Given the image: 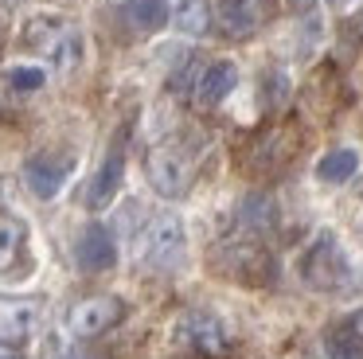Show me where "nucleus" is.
<instances>
[{"label":"nucleus","mask_w":363,"mask_h":359,"mask_svg":"<svg viewBox=\"0 0 363 359\" xmlns=\"http://www.w3.org/2000/svg\"><path fill=\"white\" fill-rule=\"evenodd\" d=\"M74 262H79V270H86V273H106V270H113V262H118V242H113V234L106 231L102 223H90L86 231L79 234Z\"/></svg>","instance_id":"nucleus-13"},{"label":"nucleus","mask_w":363,"mask_h":359,"mask_svg":"<svg viewBox=\"0 0 363 359\" xmlns=\"http://www.w3.org/2000/svg\"><path fill=\"white\" fill-rule=\"evenodd\" d=\"M113 4H129V0H113Z\"/></svg>","instance_id":"nucleus-25"},{"label":"nucleus","mask_w":363,"mask_h":359,"mask_svg":"<svg viewBox=\"0 0 363 359\" xmlns=\"http://www.w3.org/2000/svg\"><path fill=\"white\" fill-rule=\"evenodd\" d=\"M24 43L32 47L35 55L51 62L59 74H71L74 67L86 55V43H82V31L74 28L63 16H35V20L24 23Z\"/></svg>","instance_id":"nucleus-1"},{"label":"nucleus","mask_w":363,"mask_h":359,"mask_svg":"<svg viewBox=\"0 0 363 359\" xmlns=\"http://www.w3.org/2000/svg\"><path fill=\"white\" fill-rule=\"evenodd\" d=\"M9 82H12V90H40V86L48 82V74H43L40 67H12Z\"/></svg>","instance_id":"nucleus-21"},{"label":"nucleus","mask_w":363,"mask_h":359,"mask_svg":"<svg viewBox=\"0 0 363 359\" xmlns=\"http://www.w3.org/2000/svg\"><path fill=\"white\" fill-rule=\"evenodd\" d=\"M145 172H149V184L157 187V195L180 199V195H188L191 180H196V156L180 140H168V145H157L149 153Z\"/></svg>","instance_id":"nucleus-5"},{"label":"nucleus","mask_w":363,"mask_h":359,"mask_svg":"<svg viewBox=\"0 0 363 359\" xmlns=\"http://www.w3.org/2000/svg\"><path fill=\"white\" fill-rule=\"evenodd\" d=\"M293 153H297V129H293V125H269V129L258 133V137L250 140V148H246V172L269 176V172L285 168V164L293 160Z\"/></svg>","instance_id":"nucleus-8"},{"label":"nucleus","mask_w":363,"mask_h":359,"mask_svg":"<svg viewBox=\"0 0 363 359\" xmlns=\"http://www.w3.org/2000/svg\"><path fill=\"white\" fill-rule=\"evenodd\" d=\"M172 340L180 343L184 351L203 355V359H227L230 348H235L227 324H223L215 312H184L172 328Z\"/></svg>","instance_id":"nucleus-6"},{"label":"nucleus","mask_w":363,"mask_h":359,"mask_svg":"<svg viewBox=\"0 0 363 359\" xmlns=\"http://www.w3.org/2000/svg\"><path fill=\"white\" fill-rule=\"evenodd\" d=\"M121 180H125V145H113L110 153H106V160L98 164L94 180H90L86 187V207L90 211H106L113 203V195L121 192Z\"/></svg>","instance_id":"nucleus-12"},{"label":"nucleus","mask_w":363,"mask_h":359,"mask_svg":"<svg viewBox=\"0 0 363 359\" xmlns=\"http://www.w3.org/2000/svg\"><path fill=\"white\" fill-rule=\"evenodd\" d=\"M71 168H74V160L63 153H35V156H28V164H24V184L32 187L35 199H55V195L63 192Z\"/></svg>","instance_id":"nucleus-10"},{"label":"nucleus","mask_w":363,"mask_h":359,"mask_svg":"<svg viewBox=\"0 0 363 359\" xmlns=\"http://www.w3.org/2000/svg\"><path fill=\"white\" fill-rule=\"evenodd\" d=\"M40 324V304L20 297H0V343H24Z\"/></svg>","instance_id":"nucleus-14"},{"label":"nucleus","mask_w":363,"mask_h":359,"mask_svg":"<svg viewBox=\"0 0 363 359\" xmlns=\"http://www.w3.org/2000/svg\"><path fill=\"white\" fill-rule=\"evenodd\" d=\"M344 328H347V332H352L355 340L363 343V309H359V312H352V316H347V324H344Z\"/></svg>","instance_id":"nucleus-22"},{"label":"nucleus","mask_w":363,"mask_h":359,"mask_svg":"<svg viewBox=\"0 0 363 359\" xmlns=\"http://www.w3.org/2000/svg\"><path fill=\"white\" fill-rule=\"evenodd\" d=\"M125 8L137 31H160L168 23V0H129Z\"/></svg>","instance_id":"nucleus-19"},{"label":"nucleus","mask_w":363,"mask_h":359,"mask_svg":"<svg viewBox=\"0 0 363 359\" xmlns=\"http://www.w3.org/2000/svg\"><path fill=\"white\" fill-rule=\"evenodd\" d=\"M0 359H20V355H16V351H12V348H9V343H0Z\"/></svg>","instance_id":"nucleus-23"},{"label":"nucleus","mask_w":363,"mask_h":359,"mask_svg":"<svg viewBox=\"0 0 363 359\" xmlns=\"http://www.w3.org/2000/svg\"><path fill=\"white\" fill-rule=\"evenodd\" d=\"M121 316H125L121 297L94 293V297H82L79 304H71V312H67V328H71V336H79V340H94V336L110 332L113 324H121Z\"/></svg>","instance_id":"nucleus-7"},{"label":"nucleus","mask_w":363,"mask_h":359,"mask_svg":"<svg viewBox=\"0 0 363 359\" xmlns=\"http://www.w3.org/2000/svg\"><path fill=\"white\" fill-rule=\"evenodd\" d=\"M297 273H301V281H305L308 289H316V293H340V289L352 281V262H347L344 246L324 231L301 250Z\"/></svg>","instance_id":"nucleus-3"},{"label":"nucleus","mask_w":363,"mask_h":359,"mask_svg":"<svg viewBox=\"0 0 363 359\" xmlns=\"http://www.w3.org/2000/svg\"><path fill=\"white\" fill-rule=\"evenodd\" d=\"M277 16V0H219L215 20L227 39H250Z\"/></svg>","instance_id":"nucleus-9"},{"label":"nucleus","mask_w":363,"mask_h":359,"mask_svg":"<svg viewBox=\"0 0 363 359\" xmlns=\"http://www.w3.org/2000/svg\"><path fill=\"white\" fill-rule=\"evenodd\" d=\"M324 355L328 359H363V343L347 328H336V332L324 336Z\"/></svg>","instance_id":"nucleus-20"},{"label":"nucleus","mask_w":363,"mask_h":359,"mask_svg":"<svg viewBox=\"0 0 363 359\" xmlns=\"http://www.w3.org/2000/svg\"><path fill=\"white\" fill-rule=\"evenodd\" d=\"M67 359H102V355H67Z\"/></svg>","instance_id":"nucleus-24"},{"label":"nucleus","mask_w":363,"mask_h":359,"mask_svg":"<svg viewBox=\"0 0 363 359\" xmlns=\"http://www.w3.org/2000/svg\"><path fill=\"white\" fill-rule=\"evenodd\" d=\"M211 4L207 0H168V20L176 23V31H184V35H207V28H211Z\"/></svg>","instance_id":"nucleus-15"},{"label":"nucleus","mask_w":363,"mask_h":359,"mask_svg":"<svg viewBox=\"0 0 363 359\" xmlns=\"http://www.w3.org/2000/svg\"><path fill=\"white\" fill-rule=\"evenodd\" d=\"M238 86V67L230 59H215L207 62L203 70L196 74V86H191V98H196L199 109H215L235 94Z\"/></svg>","instance_id":"nucleus-11"},{"label":"nucleus","mask_w":363,"mask_h":359,"mask_svg":"<svg viewBox=\"0 0 363 359\" xmlns=\"http://www.w3.org/2000/svg\"><path fill=\"white\" fill-rule=\"evenodd\" d=\"M274 223H277V203L266 192H254L238 203V226L242 231L262 234V231H274Z\"/></svg>","instance_id":"nucleus-16"},{"label":"nucleus","mask_w":363,"mask_h":359,"mask_svg":"<svg viewBox=\"0 0 363 359\" xmlns=\"http://www.w3.org/2000/svg\"><path fill=\"white\" fill-rule=\"evenodd\" d=\"M359 172V153L355 148H332L316 160V180L320 184H347Z\"/></svg>","instance_id":"nucleus-17"},{"label":"nucleus","mask_w":363,"mask_h":359,"mask_svg":"<svg viewBox=\"0 0 363 359\" xmlns=\"http://www.w3.org/2000/svg\"><path fill=\"white\" fill-rule=\"evenodd\" d=\"M211 265H215V273H223L227 281L250 285V289H262L277 277L274 254H269L258 238H230V242H223V246H215Z\"/></svg>","instance_id":"nucleus-2"},{"label":"nucleus","mask_w":363,"mask_h":359,"mask_svg":"<svg viewBox=\"0 0 363 359\" xmlns=\"http://www.w3.org/2000/svg\"><path fill=\"white\" fill-rule=\"evenodd\" d=\"M188 254V226L176 211H160L149 219L141 234V258L152 270H176Z\"/></svg>","instance_id":"nucleus-4"},{"label":"nucleus","mask_w":363,"mask_h":359,"mask_svg":"<svg viewBox=\"0 0 363 359\" xmlns=\"http://www.w3.org/2000/svg\"><path fill=\"white\" fill-rule=\"evenodd\" d=\"M24 242H28V226L12 215H0V273H9L20 262Z\"/></svg>","instance_id":"nucleus-18"}]
</instances>
